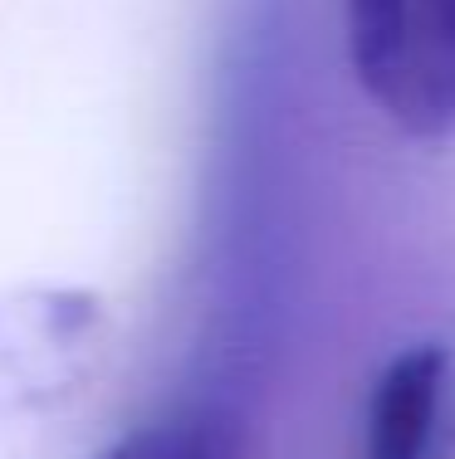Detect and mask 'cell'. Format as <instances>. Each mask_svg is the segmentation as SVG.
<instances>
[{
    "instance_id": "1",
    "label": "cell",
    "mask_w": 455,
    "mask_h": 459,
    "mask_svg": "<svg viewBox=\"0 0 455 459\" xmlns=\"http://www.w3.org/2000/svg\"><path fill=\"white\" fill-rule=\"evenodd\" d=\"M363 93L411 137L455 127V0H343Z\"/></svg>"
},
{
    "instance_id": "2",
    "label": "cell",
    "mask_w": 455,
    "mask_h": 459,
    "mask_svg": "<svg viewBox=\"0 0 455 459\" xmlns=\"http://www.w3.org/2000/svg\"><path fill=\"white\" fill-rule=\"evenodd\" d=\"M451 352L446 342H411L377 371L367 396L363 459H436L446 411Z\"/></svg>"
},
{
    "instance_id": "3",
    "label": "cell",
    "mask_w": 455,
    "mask_h": 459,
    "mask_svg": "<svg viewBox=\"0 0 455 459\" xmlns=\"http://www.w3.org/2000/svg\"><path fill=\"white\" fill-rule=\"evenodd\" d=\"M93 459H255V430L231 406H181L133 425Z\"/></svg>"
}]
</instances>
